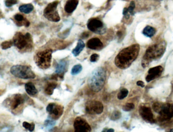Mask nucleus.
Instances as JSON below:
<instances>
[{"instance_id": "nucleus-1", "label": "nucleus", "mask_w": 173, "mask_h": 132, "mask_svg": "<svg viewBox=\"0 0 173 132\" xmlns=\"http://www.w3.org/2000/svg\"><path fill=\"white\" fill-rule=\"evenodd\" d=\"M139 44H133L121 50L115 58V64L120 69L129 68L137 58L139 53Z\"/></svg>"}, {"instance_id": "nucleus-12", "label": "nucleus", "mask_w": 173, "mask_h": 132, "mask_svg": "<svg viewBox=\"0 0 173 132\" xmlns=\"http://www.w3.org/2000/svg\"><path fill=\"white\" fill-rule=\"evenodd\" d=\"M140 115L144 120L150 124L155 122L151 108L146 106H141L139 108Z\"/></svg>"}, {"instance_id": "nucleus-19", "label": "nucleus", "mask_w": 173, "mask_h": 132, "mask_svg": "<svg viewBox=\"0 0 173 132\" xmlns=\"http://www.w3.org/2000/svg\"><path fill=\"white\" fill-rule=\"evenodd\" d=\"M26 92L31 96H34L38 94V90L32 82H28L25 84Z\"/></svg>"}, {"instance_id": "nucleus-26", "label": "nucleus", "mask_w": 173, "mask_h": 132, "mask_svg": "<svg viewBox=\"0 0 173 132\" xmlns=\"http://www.w3.org/2000/svg\"><path fill=\"white\" fill-rule=\"evenodd\" d=\"M22 126L26 129H27L28 130L30 131V132L34 131V130H35V125L34 124V123L32 122L31 124H30V123L26 122H23Z\"/></svg>"}, {"instance_id": "nucleus-6", "label": "nucleus", "mask_w": 173, "mask_h": 132, "mask_svg": "<svg viewBox=\"0 0 173 132\" xmlns=\"http://www.w3.org/2000/svg\"><path fill=\"white\" fill-rule=\"evenodd\" d=\"M51 49H46L38 52L34 56L36 65L41 69H47L51 66L52 59Z\"/></svg>"}, {"instance_id": "nucleus-18", "label": "nucleus", "mask_w": 173, "mask_h": 132, "mask_svg": "<svg viewBox=\"0 0 173 132\" xmlns=\"http://www.w3.org/2000/svg\"><path fill=\"white\" fill-rule=\"evenodd\" d=\"M78 4V0H69L68 2H67L65 5V10L67 13H71L75 10Z\"/></svg>"}, {"instance_id": "nucleus-35", "label": "nucleus", "mask_w": 173, "mask_h": 132, "mask_svg": "<svg viewBox=\"0 0 173 132\" xmlns=\"http://www.w3.org/2000/svg\"><path fill=\"white\" fill-rule=\"evenodd\" d=\"M102 132H114V130L113 129H104L102 131Z\"/></svg>"}, {"instance_id": "nucleus-34", "label": "nucleus", "mask_w": 173, "mask_h": 132, "mask_svg": "<svg viewBox=\"0 0 173 132\" xmlns=\"http://www.w3.org/2000/svg\"><path fill=\"white\" fill-rule=\"evenodd\" d=\"M137 85L138 86H140L141 88H144L145 87V84H144V82L142 81L139 80V81H138L137 82Z\"/></svg>"}, {"instance_id": "nucleus-27", "label": "nucleus", "mask_w": 173, "mask_h": 132, "mask_svg": "<svg viewBox=\"0 0 173 132\" xmlns=\"http://www.w3.org/2000/svg\"><path fill=\"white\" fill-rule=\"evenodd\" d=\"M13 45H14L13 43V41H4V42L2 43L1 44V48L3 50H6L7 49L10 48V47H11Z\"/></svg>"}, {"instance_id": "nucleus-22", "label": "nucleus", "mask_w": 173, "mask_h": 132, "mask_svg": "<svg viewBox=\"0 0 173 132\" xmlns=\"http://www.w3.org/2000/svg\"><path fill=\"white\" fill-rule=\"evenodd\" d=\"M155 32H156V30L155 28L152 26H148L144 28L143 34L146 37L150 38L154 35Z\"/></svg>"}, {"instance_id": "nucleus-7", "label": "nucleus", "mask_w": 173, "mask_h": 132, "mask_svg": "<svg viewBox=\"0 0 173 132\" xmlns=\"http://www.w3.org/2000/svg\"><path fill=\"white\" fill-rule=\"evenodd\" d=\"M10 72L17 78L23 79H34L36 77V75L34 72L27 66L17 65L12 66L10 69Z\"/></svg>"}, {"instance_id": "nucleus-14", "label": "nucleus", "mask_w": 173, "mask_h": 132, "mask_svg": "<svg viewBox=\"0 0 173 132\" xmlns=\"http://www.w3.org/2000/svg\"><path fill=\"white\" fill-rule=\"evenodd\" d=\"M163 69L161 66H158L150 68L148 71V75L146 77V80L148 82L159 77L163 72Z\"/></svg>"}, {"instance_id": "nucleus-8", "label": "nucleus", "mask_w": 173, "mask_h": 132, "mask_svg": "<svg viewBox=\"0 0 173 132\" xmlns=\"http://www.w3.org/2000/svg\"><path fill=\"white\" fill-rule=\"evenodd\" d=\"M58 2L54 1L48 4L44 10V16L48 20L53 22H58L60 21V15L56 11Z\"/></svg>"}, {"instance_id": "nucleus-36", "label": "nucleus", "mask_w": 173, "mask_h": 132, "mask_svg": "<svg viewBox=\"0 0 173 132\" xmlns=\"http://www.w3.org/2000/svg\"><path fill=\"white\" fill-rule=\"evenodd\" d=\"M88 36H89V35H88V33H84L83 34H82V37L83 38V39H85V38H88Z\"/></svg>"}, {"instance_id": "nucleus-10", "label": "nucleus", "mask_w": 173, "mask_h": 132, "mask_svg": "<svg viewBox=\"0 0 173 132\" xmlns=\"http://www.w3.org/2000/svg\"><path fill=\"white\" fill-rule=\"evenodd\" d=\"M46 111L51 116L52 119H56L62 116L64 112V107L60 105L51 103L47 106Z\"/></svg>"}, {"instance_id": "nucleus-3", "label": "nucleus", "mask_w": 173, "mask_h": 132, "mask_svg": "<svg viewBox=\"0 0 173 132\" xmlns=\"http://www.w3.org/2000/svg\"><path fill=\"white\" fill-rule=\"evenodd\" d=\"M166 45L164 43L153 44L149 47L144 56L142 65L145 68L152 61L160 58L165 52Z\"/></svg>"}, {"instance_id": "nucleus-20", "label": "nucleus", "mask_w": 173, "mask_h": 132, "mask_svg": "<svg viewBox=\"0 0 173 132\" xmlns=\"http://www.w3.org/2000/svg\"><path fill=\"white\" fill-rule=\"evenodd\" d=\"M85 46V43L82 40H79L75 48L72 50V54L74 55V56H78L80 53L83 50Z\"/></svg>"}, {"instance_id": "nucleus-31", "label": "nucleus", "mask_w": 173, "mask_h": 132, "mask_svg": "<svg viewBox=\"0 0 173 132\" xmlns=\"http://www.w3.org/2000/svg\"><path fill=\"white\" fill-rule=\"evenodd\" d=\"M99 54L94 53L92 54L90 58V61L92 63H94L97 62L99 60Z\"/></svg>"}, {"instance_id": "nucleus-23", "label": "nucleus", "mask_w": 173, "mask_h": 132, "mask_svg": "<svg viewBox=\"0 0 173 132\" xmlns=\"http://www.w3.org/2000/svg\"><path fill=\"white\" fill-rule=\"evenodd\" d=\"M34 9V7L32 5V4H26L22 6H20L19 10L20 12H23L26 14L29 13L31 12H32Z\"/></svg>"}, {"instance_id": "nucleus-28", "label": "nucleus", "mask_w": 173, "mask_h": 132, "mask_svg": "<svg viewBox=\"0 0 173 132\" xmlns=\"http://www.w3.org/2000/svg\"><path fill=\"white\" fill-rule=\"evenodd\" d=\"M121 116H122L121 112L119 111H118V110H115V111H114L112 113L111 117H110V119L112 120L115 121V120H117L120 119V117H121Z\"/></svg>"}, {"instance_id": "nucleus-13", "label": "nucleus", "mask_w": 173, "mask_h": 132, "mask_svg": "<svg viewBox=\"0 0 173 132\" xmlns=\"http://www.w3.org/2000/svg\"><path fill=\"white\" fill-rule=\"evenodd\" d=\"M88 28L92 32L101 34L102 28H103V24L98 19L92 18L88 22Z\"/></svg>"}, {"instance_id": "nucleus-11", "label": "nucleus", "mask_w": 173, "mask_h": 132, "mask_svg": "<svg viewBox=\"0 0 173 132\" xmlns=\"http://www.w3.org/2000/svg\"><path fill=\"white\" fill-rule=\"evenodd\" d=\"M74 128L75 132H89L92 128L86 120L81 117L76 118L74 122Z\"/></svg>"}, {"instance_id": "nucleus-16", "label": "nucleus", "mask_w": 173, "mask_h": 132, "mask_svg": "<svg viewBox=\"0 0 173 132\" xmlns=\"http://www.w3.org/2000/svg\"><path fill=\"white\" fill-rule=\"evenodd\" d=\"M68 63L67 60H62L56 65L55 73L60 78H63L64 74L68 70Z\"/></svg>"}, {"instance_id": "nucleus-37", "label": "nucleus", "mask_w": 173, "mask_h": 132, "mask_svg": "<svg viewBox=\"0 0 173 132\" xmlns=\"http://www.w3.org/2000/svg\"><path fill=\"white\" fill-rule=\"evenodd\" d=\"M117 35L118 37H120L122 35V33L120 32H118Z\"/></svg>"}, {"instance_id": "nucleus-5", "label": "nucleus", "mask_w": 173, "mask_h": 132, "mask_svg": "<svg viewBox=\"0 0 173 132\" xmlns=\"http://www.w3.org/2000/svg\"><path fill=\"white\" fill-rule=\"evenodd\" d=\"M14 46L19 50L28 51L33 48V39L30 33L24 35L21 33H17L13 38Z\"/></svg>"}, {"instance_id": "nucleus-25", "label": "nucleus", "mask_w": 173, "mask_h": 132, "mask_svg": "<svg viewBox=\"0 0 173 132\" xmlns=\"http://www.w3.org/2000/svg\"><path fill=\"white\" fill-rule=\"evenodd\" d=\"M129 94V91L126 88H122L117 94V98L119 100H122L125 98Z\"/></svg>"}, {"instance_id": "nucleus-4", "label": "nucleus", "mask_w": 173, "mask_h": 132, "mask_svg": "<svg viewBox=\"0 0 173 132\" xmlns=\"http://www.w3.org/2000/svg\"><path fill=\"white\" fill-rule=\"evenodd\" d=\"M153 110L159 114L158 119L161 122L173 121V105L170 103L155 102L152 106Z\"/></svg>"}, {"instance_id": "nucleus-9", "label": "nucleus", "mask_w": 173, "mask_h": 132, "mask_svg": "<svg viewBox=\"0 0 173 132\" xmlns=\"http://www.w3.org/2000/svg\"><path fill=\"white\" fill-rule=\"evenodd\" d=\"M85 109L88 114H101L103 112L104 106L101 102L98 101H89L86 103Z\"/></svg>"}, {"instance_id": "nucleus-32", "label": "nucleus", "mask_w": 173, "mask_h": 132, "mask_svg": "<svg viewBox=\"0 0 173 132\" xmlns=\"http://www.w3.org/2000/svg\"><path fill=\"white\" fill-rule=\"evenodd\" d=\"M17 3V0H6L5 5L7 7H10Z\"/></svg>"}, {"instance_id": "nucleus-33", "label": "nucleus", "mask_w": 173, "mask_h": 132, "mask_svg": "<svg viewBox=\"0 0 173 132\" xmlns=\"http://www.w3.org/2000/svg\"><path fill=\"white\" fill-rule=\"evenodd\" d=\"M135 7V4L134 2H131L130 4V6L128 8V11L130 14L131 15H133V10L134 8Z\"/></svg>"}, {"instance_id": "nucleus-21", "label": "nucleus", "mask_w": 173, "mask_h": 132, "mask_svg": "<svg viewBox=\"0 0 173 132\" xmlns=\"http://www.w3.org/2000/svg\"><path fill=\"white\" fill-rule=\"evenodd\" d=\"M57 85H58L56 82H49L48 84H47L46 88H45V92L46 93V94L49 96H51L53 94L54 90L56 88Z\"/></svg>"}, {"instance_id": "nucleus-29", "label": "nucleus", "mask_w": 173, "mask_h": 132, "mask_svg": "<svg viewBox=\"0 0 173 132\" xmlns=\"http://www.w3.org/2000/svg\"><path fill=\"white\" fill-rule=\"evenodd\" d=\"M135 108V105L133 103H127L126 104H125L123 107H122V109L124 111L127 112V111H129L133 110Z\"/></svg>"}, {"instance_id": "nucleus-30", "label": "nucleus", "mask_w": 173, "mask_h": 132, "mask_svg": "<svg viewBox=\"0 0 173 132\" xmlns=\"http://www.w3.org/2000/svg\"><path fill=\"white\" fill-rule=\"evenodd\" d=\"M56 124V122H54L53 120H50V119H47L45 120V126L47 128H50L52 126H53Z\"/></svg>"}, {"instance_id": "nucleus-17", "label": "nucleus", "mask_w": 173, "mask_h": 132, "mask_svg": "<svg viewBox=\"0 0 173 132\" xmlns=\"http://www.w3.org/2000/svg\"><path fill=\"white\" fill-rule=\"evenodd\" d=\"M87 47L92 50H99L103 47V44L98 38H93L88 41Z\"/></svg>"}, {"instance_id": "nucleus-15", "label": "nucleus", "mask_w": 173, "mask_h": 132, "mask_svg": "<svg viewBox=\"0 0 173 132\" xmlns=\"http://www.w3.org/2000/svg\"><path fill=\"white\" fill-rule=\"evenodd\" d=\"M25 102L24 97L19 94H14L10 99L9 103L11 109L15 110L19 106L22 105Z\"/></svg>"}, {"instance_id": "nucleus-38", "label": "nucleus", "mask_w": 173, "mask_h": 132, "mask_svg": "<svg viewBox=\"0 0 173 132\" xmlns=\"http://www.w3.org/2000/svg\"><path fill=\"white\" fill-rule=\"evenodd\" d=\"M170 132H173V129H171V130H170Z\"/></svg>"}, {"instance_id": "nucleus-24", "label": "nucleus", "mask_w": 173, "mask_h": 132, "mask_svg": "<svg viewBox=\"0 0 173 132\" xmlns=\"http://www.w3.org/2000/svg\"><path fill=\"white\" fill-rule=\"evenodd\" d=\"M82 70V66L80 64L76 65L73 66L71 70V74L72 75H76L79 74Z\"/></svg>"}, {"instance_id": "nucleus-2", "label": "nucleus", "mask_w": 173, "mask_h": 132, "mask_svg": "<svg viewBox=\"0 0 173 132\" xmlns=\"http://www.w3.org/2000/svg\"><path fill=\"white\" fill-rule=\"evenodd\" d=\"M106 79V72L102 67H98L90 74L88 78V86L94 92H99L103 88Z\"/></svg>"}]
</instances>
